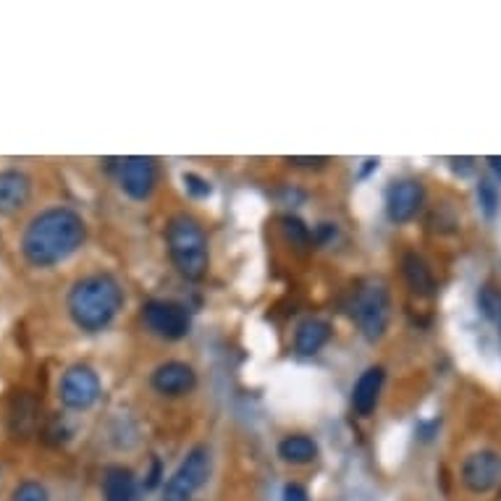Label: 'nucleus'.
Instances as JSON below:
<instances>
[{"label":"nucleus","mask_w":501,"mask_h":501,"mask_svg":"<svg viewBox=\"0 0 501 501\" xmlns=\"http://www.w3.org/2000/svg\"><path fill=\"white\" fill-rule=\"evenodd\" d=\"M87 236L84 221L71 207H50L34 215L22 236V252L37 268H50L74 255Z\"/></svg>","instance_id":"1"},{"label":"nucleus","mask_w":501,"mask_h":501,"mask_svg":"<svg viewBox=\"0 0 501 501\" xmlns=\"http://www.w3.org/2000/svg\"><path fill=\"white\" fill-rule=\"evenodd\" d=\"M124 304V292L119 281L108 273H95L87 278H79L74 289L68 292V312L71 321L82 331H101L105 329L116 312Z\"/></svg>","instance_id":"2"},{"label":"nucleus","mask_w":501,"mask_h":501,"mask_svg":"<svg viewBox=\"0 0 501 501\" xmlns=\"http://www.w3.org/2000/svg\"><path fill=\"white\" fill-rule=\"evenodd\" d=\"M168 255L173 260V266L179 268L181 276H187L189 281H200L207 273V239L202 226L192 215H173L168 221L166 229Z\"/></svg>","instance_id":"3"},{"label":"nucleus","mask_w":501,"mask_h":501,"mask_svg":"<svg viewBox=\"0 0 501 501\" xmlns=\"http://www.w3.org/2000/svg\"><path fill=\"white\" fill-rule=\"evenodd\" d=\"M389 315H391V300L383 284L370 281L357 289L355 302H352V318L365 338L370 341L381 338L389 326Z\"/></svg>","instance_id":"4"},{"label":"nucleus","mask_w":501,"mask_h":501,"mask_svg":"<svg viewBox=\"0 0 501 501\" xmlns=\"http://www.w3.org/2000/svg\"><path fill=\"white\" fill-rule=\"evenodd\" d=\"M210 475V452L207 446H195L179 470L168 478L163 501H189Z\"/></svg>","instance_id":"5"},{"label":"nucleus","mask_w":501,"mask_h":501,"mask_svg":"<svg viewBox=\"0 0 501 501\" xmlns=\"http://www.w3.org/2000/svg\"><path fill=\"white\" fill-rule=\"evenodd\" d=\"M142 318H145V323L153 334L168 338V341L184 338L192 329L187 307L171 300H150L142 307Z\"/></svg>","instance_id":"6"},{"label":"nucleus","mask_w":501,"mask_h":501,"mask_svg":"<svg viewBox=\"0 0 501 501\" xmlns=\"http://www.w3.org/2000/svg\"><path fill=\"white\" fill-rule=\"evenodd\" d=\"M58 397L68 409H90L98 397H101V378L90 365H71L61 375V386H58Z\"/></svg>","instance_id":"7"},{"label":"nucleus","mask_w":501,"mask_h":501,"mask_svg":"<svg viewBox=\"0 0 501 501\" xmlns=\"http://www.w3.org/2000/svg\"><path fill=\"white\" fill-rule=\"evenodd\" d=\"M462 483L472 494H488L501 483V454L491 449L472 452L462 462Z\"/></svg>","instance_id":"8"},{"label":"nucleus","mask_w":501,"mask_h":501,"mask_svg":"<svg viewBox=\"0 0 501 501\" xmlns=\"http://www.w3.org/2000/svg\"><path fill=\"white\" fill-rule=\"evenodd\" d=\"M426 200V192H423V184L420 181H412V179H404L389 187L386 192V213L394 224H407L418 215V210L423 207Z\"/></svg>","instance_id":"9"},{"label":"nucleus","mask_w":501,"mask_h":501,"mask_svg":"<svg viewBox=\"0 0 501 501\" xmlns=\"http://www.w3.org/2000/svg\"><path fill=\"white\" fill-rule=\"evenodd\" d=\"M158 181V171L150 158L134 155L121 163V187L132 200H147L155 189Z\"/></svg>","instance_id":"10"},{"label":"nucleus","mask_w":501,"mask_h":501,"mask_svg":"<svg viewBox=\"0 0 501 501\" xmlns=\"http://www.w3.org/2000/svg\"><path fill=\"white\" fill-rule=\"evenodd\" d=\"M40 423V404L30 391L13 394L11 407H8V434L13 441H27L32 438Z\"/></svg>","instance_id":"11"},{"label":"nucleus","mask_w":501,"mask_h":501,"mask_svg":"<svg viewBox=\"0 0 501 501\" xmlns=\"http://www.w3.org/2000/svg\"><path fill=\"white\" fill-rule=\"evenodd\" d=\"M195 383H198V373L187 363H179V360L163 363L153 373V389L166 394V397H181V394L192 391Z\"/></svg>","instance_id":"12"},{"label":"nucleus","mask_w":501,"mask_h":501,"mask_svg":"<svg viewBox=\"0 0 501 501\" xmlns=\"http://www.w3.org/2000/svg\"><path fill=\"white\" fill-rule=\"evenodd\" d=\"M32 198V179L22 171H0V213L13 215Z\"/></svg>","instance_id":"13"},{"label":"nucleus","mask_w":501,"mask_h":501,"mask_svg":"<svg viewBox=\"0 0 501 501\" xmlns=\"http://www.w3.org/2000/svg\"><path fill=\"white\" fill-rule=\"evenodd\" d=\"M102 494H105V501H142L134 472L129 468H121V465H110L105 470Z\"/></svg>","instance_id":"14"},{"label":"nucleus","mask_w":501,"mask_h":501,"mask_svg":"<svg viewBox=\"0 0 501 501\" xmlns=\"http://www.w3.org/2000/svg\"><path fill=\"white\" fill-rule=\"evenodd\" d=\"M383 378H386L383 368H368L357 378L355 391H352V407L360 415H370L375 409L378 397H381V389H383Z\"/></svg>","instance_id":"15"},{"label":"nucleus","mask_w":501,"mask_h":501,"mask_svg":"<svg viewBox=\"0 0 501 501\" xmlns=\"http://www.w3.org/2000/svg\"><path fill=\"white\" fill-rule=\"evenodd\" d=\"M401 268H404V278L409 284V289L420 297H434L435 294V278L431 273L428 263L418 255V252H407L404 260H401Z\"/></svg>","instance_id":"16"},{"label":"nucleus","mask_w":501,"mask_h":501,"mask_svg":"<svg viewBox=\"0 0 501 501\" xmlns=\"http://www.w3.org/2000/svg\"><path fill=\"white\" fill-rule=\"evenodd\" d=\"M331 336V326L321 318H307L302 321L300 329H297V336H294V349L300 355H315L321 352V347L329 341Z\"/></svg>","instance_id":"17"},{"label":"nucleus","mask_w":501,"mask_h":501,"mask_svg":"<svg viewBox=\"0 0 501 501\" xmlns=\"http://www.w3.org/2000/svg\"><path fill=\"white\" fill-rule=\"evenodd\" d=\"M278 454L292 465H307L318 457V444L310 435H286L278 444Z\"/></svg>","instance_id":"18"},{"label":"nucleus","mask_w":501,"mask_h":501,"mask_svg":"<svg viewBox=\"0 0 501 501\" xmlns=\"http://www.w3.org/2000/svg\"><path fill=\"white\" fill-rule=\"evenodd\" d=\"M478 307L483 310V315L494 323H501V292L494 286H483L478 292Z\"/></svg>","instance_id":"19"},{"label":"nucleus","mask_w":501,"mask_h":501,"mask_svg":"<svg viewBox=\"0 0 501 501\" xmlns=\"http://www.w3.org/2000/svg\"><path fill=\"white\" fill-rule=\"evenodd\" d=\"M281 224H284V232L289 236V242L294 244V247H307L310 244V229L302 224L300 218H294V215H284L281 218Z\"/></svg>","instance_id":"20"},{"label":"nucleus","mask_w":501,"mask_h":501,"mask_svg":"<svg viewBox=\"0 0 501 501\" xmlns=\"http://www.w3.org/2000/svg\"><path fill=\"white\" fill-rule=\"evenodd\" d=\"M11 501H50V497L42 483L27 480V483L16 486V491L11 494Z\"/></svg>","instance_id":"21"},{"label":"nucleus","mask_w":501,"mask_h":501,"mask_svg":"<svg viewBox=\"0 0 501 501\" xmlns=\"http://www.w3.org/2000/svg\"><path fill=\"white\" fill-rule=\"evenodd\" d=\"M478 198H480V205H486V210L488 213H494V207H497V189H494V184L491 181H480V187H478Z\"/></svg>","instance_id":"22"},{"label":"nucleus","mask_w":501,"mask_h":501,"mask_svg":"<svg viewBox=\"0 0 501 501\" xmlns=\"http://www.w3.org/2000/svg\"><path fill=\"white\" fill-rule=\"evenodd\" d=\"M184 184H187V189L192 192V195H198V198H205V195H210V184L200 179V176H195V173H187L184 176Z\"/></svg>","instance_id":"23"},{"label":"nucleus","mask_w":501,"mask_h":501,"mask_svg":"<svg viewBox=\"0 0 501 501\" xmlns=\"http://www.w3.org/2000/svg\"><path fill=\"white\" fill-rule=\"evenodd\" d=\"M284 501H310V497H307V491L302 488L300 483H289L284 488Z\"/></svg>","instance_id":"24"},{"label":"nucleus","mask_w":501,"mask_h":501,"mask_svg":"<svg viewBox=\"0 0 501 501\" xmlns=\"http://www.w3.org/2000/svg\"><path fill=\"white\" fill-rule=\"evenodd\" d=\"M289 163H294V166H304V168H318L323 166V163H329V158H289Z\"/></svg>","instance_id":"25"},{"label":"nucleus","mask_w":501,"mask_h":501,"mask_svg":"<svg viewBox=\"0 0 501 501\" xmlns=\"http://www.w3.org/2000/svg\"><path fill=\"white\" fill-rule=\"evenodd\" d=\"M488 166L494 168V171H497V176L501 179V158H499V155H491V158H488Z\"/></svg>","instance_id":"26"},{"label":"nucleus","mask_w":501,"mask_h":501,"mask_svg":"<svg viewBox=\"0 0 501 501\" xmlns=\"http://www.w3.org/2000/svg\"><path fill=\"white\" fill-rule=\"evenodd\" d=\"M499 326H501V323H499Z\"/></svg>","instance_id":"27"}]
</instances>
